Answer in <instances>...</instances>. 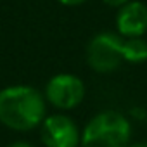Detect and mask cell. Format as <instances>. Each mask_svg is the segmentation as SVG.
<instances>
[{
  "mask_svg": "<svg viewBox=\"0 0 147 147\" xmlns=\"http://www.w3.org/2000/svg\"><path fill=\"white\" fill-rule=\"evenodd\" d=\"M128 147H147V140H140V142H135V144H130Z\"/></svg>",
  "mask_w": 147,
  "mask_h": 147,
  "instance_id": "8fae6325",
  "label": "cell"
},
{
  "mask_svg": "<svg viewBox=\"0 0 147 147\" xmlns=\"http://www.w3.org/2000/svg\"><path fill=\"white\" fill-rule=\"evenodd\" d=\"M114 26L123 38L144 36L147 33V5L140 0H130L118 7Z\"/></svg>",
  "mask_w": 147,
  "mask_h": 147,
  "instance_id": "8992f818",
  "label": "cell"
},
{
  "mask_svg": "<svg viewBox=\"0 0 147 147\" xmlns=\"http://www.w3.org/2000/svg\"><path fill=\"white\" fill-rule=\"evenodd\" d=\"M131 140L130 119L114 109L92 116L82 128L80 147H128Z\"/></svg>",
  "mask_w": 147,
  "mask_h": 147,
  "instance_id": "7a4b0ae2",
  "label": "cell"
},
{
  "mask_svg": "<svg viewBox=\"0 0 147 147\" xmlns=\"http://www.w3.org/2000/svg\"><path fill=\"white\" fill-rule=\"evenodd\" d=\"M61 5H66V7H78V5H83L88 0H57Z\"/></svg>",
  "mask_w": 147,
  "mask_h": 147,
  "instance_id": "ba28073f",
  "label": "cell"
},
{
  "mask_svg": "<svg viewBox=\"0 0 147 147\" xmlns=\"http://www.w3.org/2000/svg\"><path fill=\"white\" fill-rule=\"evenodd\" d=\"M121 54H123V62L142 64L147 61V42L144 40V36L123 38Z\"/></svg>",
  "mask_w": 147,
  "mask_h": 147,
  "instance_id": "52a82bcc",
  "label": "cell"
},
{
  "mask_svg": "<svg viewBox=\"0 0 147 147\" xmlns=\"http://www.w3.org/2000/svg\"><path fill=\"white\" fill-rule=\"evenodd\" d=\"M102 2L106 4V5H109V7H121V5H125L126 2H130V0H102Z\"/></svg>",
  "mask_w": 147,
  "mask_h": 147,
  "instance_id": "9c48e42d",
  "label": "cell"
},
{
  "mask_svg": "<svg viewBox=\"0 0 147 147\" xmlns=\"http://www.w3.org/2000/svg\"><path fill=\"white\" fill-rule=\"evenodd\" d=\"M47 116L45 95L31 85H9L0 90V123L14 131H31Z\"/></svg>",
  "mask_w": 147,
  "mask_h": 147,
  "instance_id": "6da1fadb",
  "label": "cell"
},
{
  "mask_svg": "<svg viewBox=\"0 0 147 147\" xmlns=\"http://www.w3.org/2000/svg\"><path fill=\"white\" fill-rule=\"evenodd\" d=\"M85 83L73 73H57L45 85V100L59 111H71L85 99Z\"/></svg>",
  "mask_w": 147,
  "mask_h": 147,
  "instance_id": "277c9868",
  "label": "cell"
},
{
  "mask_svg": "<svg viewBox=\"0 0 147 147\" xmlns=\"http://www.w3.org/2000/svg\"><path fill=\"white\" fill-rule=\"evenodd\" d=\"M7 147H35V145H33V144H30V142H26V140H16V142L9 144Z\"/></svg>",
  "mask_w": 147,
  "mask_h": 147,
  "instance_id": "30bf717a",
  "label": "cell"
},
{
  "mask_svg": "<svg viewBox=\"0 0 147 147\" xmlns=\"http://www.w3.org/2000/svg\"><path fill=\"white\" fill-rule=\"evenodd\" d=\"M40 138L45 147H80L82 130L67 114L45 116L40 125Z\"/></svg>",
  "mask_w": 147,
  "mask_h": 147,
  "instance_id": "5b68a950",
  "label": "cell"
},
{
  "mask_svg": "<svg viewBox=\"0 0 147 147\" xmlns=\"http://www.w3.org/2000/svg\"><path fill=\"white\" fill-rule=\"evenodd\" d=\"M123 36L113 31H102L90 38L85 49V61L97 75H111L123 64Z\"/></svg>",
  "mask_w": 147,
  "mask_h": 147,
  "instance_id": "3957f363",
  "label": "cell"
}]
</instances>
